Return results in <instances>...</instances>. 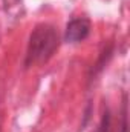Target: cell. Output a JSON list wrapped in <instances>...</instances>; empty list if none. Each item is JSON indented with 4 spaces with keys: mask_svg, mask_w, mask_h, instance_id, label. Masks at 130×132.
I'll list each match as a JSON object with an SVG mask.
<instances>
[{
    "mask_svg": "<svg viewBox=\"0 0 130 132\" xmlns=\"http://www.w3.org/2000/svg\"><path fill=\"white\" fill-rule=\"evenodd\" d=\"M109 128H110V114H109V111H106L103 118H101V123L98 126L97 132H109Z\"/></svg>",
    "mask_w": 130,
    "mask_h": 132,
    "instance_id": "3",
    "label": "cell"
},
{
    "mask_svg": "<svg viewBox=\"0 0 130 132\" xmlns=\"http://www.w3.org/2000/svg\"><path fill=\"white\" fill-rule=\"evenodd\" d=\"M127 103H126V95H124V104H123V126H121V132H127Z\"/></svg>",
    "mask_w": 130,
    "mask_h": 132,
    "instance_id": "4",
    "label": "cell"
},
{
    "mask_svg": "<svg viewBox=\"0 0 130 132\" xmlns=\"http://www.w3.org/2000/svg\"><path fill=\"white\" fill-rule=\"evenodd\" d=\"M89 34H90V22L87 19L84 17L72 19L66 26L64 40L67 43H78V42L86 40Z\"/></svg>",
    "mask_w": 130,
    "mask_h": 132,
    "instance_id": "2",
    "label": "cell"
},
{
    "mask_svg": "<svg viewBox=\"0 0 130 132\" xmlns=\"http://www.w3.org/2000/svg\"><path fill=\"white\" fill-rule=\"evenodd\" d=\"M58 43H60L58 31L52 25L41 23V25L35 26V29L29 37L25 66L31 68L35 65L46 63L57 51Z\"/></svg>",
    "mask_w": 130,
    "mask_h": 132,
    "instance_id": "1",
    "label": "cell"
}]
</instances>
